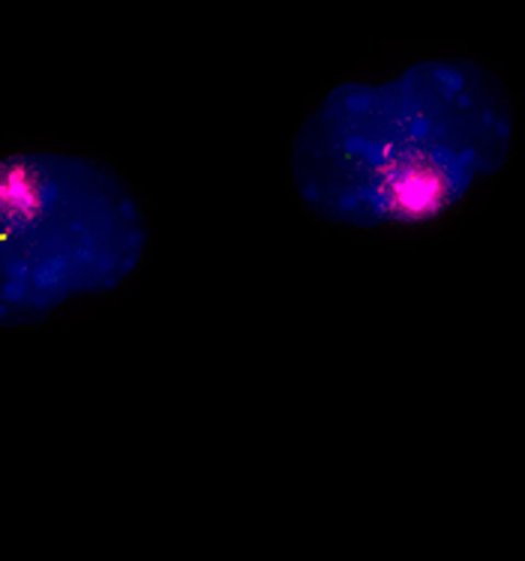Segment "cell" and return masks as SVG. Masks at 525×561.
Returning a JSON list of instances; mask_svg holds the SVG:
<instances>
[{"instance_id":"obj_1","label":"cell","mask_w":525,"mask_h":561,"mask_svg":"<svg viewBox=\"0 0 525 561\" xmlns=\"http://www.w3.org/2000/svg\"><path fill=\"white\" fill-rule=\"evenodd\" d=\"M514 103L468 58H426L381 81H340L292 141L288 174L312 217L345 229L435 222L499 174Z\"/></svg>"},{"instance_id":"obj_2","label":"cell","mask_w":525,"mask_h":561,"mask_svg":"<svg viewBox=\"0 0 525 561\" xmlns=\"http://www.w3.org/2000/svg\"><path fill=\"white\" fill-rule=\"evenodd\" d=\"M148 222L136 193L100 162L19 150L0 165V324L24 328L136 274Z\"/></svg>"}]
</instances>
